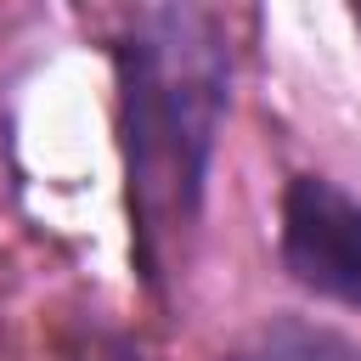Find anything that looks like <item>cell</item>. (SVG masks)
Here are the masks:
<instances>
[{"label": "cell", "mask_w": 361, "mask_h": 361, "mask_svg": "<svg viewBox=\"0 0 361 361\" xmlns=\"http://www.w3.org/2000/svg\"><path fill=\"white\" fill-rule=\"evenodd\" d=\"M56 361H158L141 338L107 327V322H79L62 344H56Z\"/></svg>", "instance_id": "277c9868"}, {"label": "cell", "mask_w": 361, "mask_h": 361, "mask_svg": "<svg viewBox=\"0 0 361 361\" xmlns=\"http://www.w3.org/2000/svg\"><path fill=\"white\" fill-rule=\"evenodd\" d=\"M231 361H361V338L310 316H271Z\"/></svg>", "instance_id": "3957f363"}, {"label": "cell", "mask_w": 361, "mask_h": 361, "mask_svg": "<svg viewBox=\"0 0 361 361\" xmlns=\"http://www.w3.org/2000/svg\"><path fill=\"white\" fill-rule=\"evenodd\" d=\"M276 259L293 288L361 310V197L322 169L288 175L276 203Z\"/></svg>", "instance_id": "7a4b0ae2"}, {"label": "cell", "mask_w": 361, "mask_h": 361, "mask_svg": "<svg viewBox=\"0 0 361 361\" xmlns=\"http://www.w3.org/2000/svg\"><path fill=\"white\" fill-rule=\"evenodd\" d=\"M113 79L130 254L141 282L164 288L203 214L231 107L226 23L203 6H135L113 39Z\"/></svg>", "instance_id": "6da1fadb"}]
</instances>
